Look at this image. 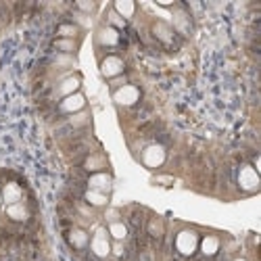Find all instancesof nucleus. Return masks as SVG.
<instances>
[{
  "label": "nucleus",
  "mask_w": 261,
  "mask_h": 261,
  "mask_svg": "<svg viewBox=\"0 0 261 261\" xmlns=\"http://www.w3.org/2000/svg\"><path fill=\"white\" fill-rule=\"evenodd\" d=\"M201 228L192 224H173L169 230V253L178 261H194L199 253Z\"/></svg>",
  "instance_id": "nucleus-1"
},
{
  "label": "nucleus",
  "mask_w": 261,
  "mask_h": 261,
  "mask_svg": "<svg viewBox=\"0 0 261 261\" xmlns=\"http://www.w3.org/2000/svg\"><path fill=\"white\" fill-rule=\"evenodd\" d=\"M0 192H3L5 205L19 203L34 194V190L23 173L17 169H9V167H0Z\"/></svg>",
  "instance_id": "nucleus-2"
},
{
  "label": "nucleus",
  "mask_w": 261,
  "mask_h": 261,
  "mask_svg": "<svg viewBox=\"0 0 261 261\" xmlns=\"http://www.w3.org/2000/svg\"><path fill=\"white\" fill-rule=\"evenodd\" d=\"M232 180H234V186L241 192V197H253V194L259 192V173H257V167L245 157L241 159L234 169H232Z\"/></svg>",
  "instance_id": "nucleus-3"
},
{
  "label": "nucleus",
  "mask_w": 261,
  "mask_h": 261,
  "mask_svg": "<svg viewBox=\"0 0 261 261\" xmlns=\"http://www.w3.org/2000/svg\"><path fill=\"white\" fill-rule=\"evenodd\" d=\"M59 228H61V236H63L65 245H67V249L71 251V255L75 259L82 257L90 243V230L82 228L77 224H71V222H59Z\"/></svg>",
  "instance_id": "nucleus-4"
},
{
  "label": "nucleus",
  "mask_w": 261,
  "mask_h": 261,
  "mask_svg": "<svg viewBox=\"0 0 261 261\" xmlns=\"http://www.w3.org/2000/svg\"><path fill=\"white\" fill-rule=\"evenodd\" d=\"M84 109H88V98H86V94L80 90L71 96H65L61 98L50 111L44 115L46 121H63V119H67L75 113H82Z\"/></svg>",
  "instance_id": "nucleus-5"
},
{
  "label": "nucleus",
  "mask_w": 261,
  "mask_h": 261,
  "mask_svg": "<svg viewBox=\"0 0 261 261\" xmlns=\"http://www.w3.org/2000/svg\"><path fill=\"white\" fill-rule=\"evenodd\" d=\"M123 46V34L107 23H100L94 32V50L96 57L107 55V53H119Z\"/></svg>",
  "instance_id": "nucleus-6"
},
{
  "label": "nucleus",
  "mask_w": 261,
  "mask_h": 261,
  "mask_svg": "<svg viewBox=\"0 0 261 261\" xmlns=\"http://www.w3.org/2000/svg\"><path fill=\"white\" fill-rule=\"evenodd\" d=\"M136 159L140 161L142 167L150 169V171H157L161 169L167 159H169V150H167V144H161V142H148L140 148V153L136 155Z\"/></svg>",
  "instance_id": "nucleus-7"
},
{
  "label": "nucleus",
  "mask_w": 261,
  "mask_h": 261,
  "mask_svg": "<svg viewBox=\"0 0 261 261\" xmlns=\"http://www.w3.org/2000/svg\"><path fill=\"white\" fill-rule=\"evenodd\" d=\"M98 69H100V75L107 82H111L115 77L125 75L127 63H125V59H123L121 53H107V55H100L98 57Z\"/></svg>",
  "instance_id": "nucleus-8"
},
{
  "label": "nucleus",
  "mask_w": 261,
  "mask_h": 261,
  "mask_svg": "<svg viewBox=\"0 0 261 261\" xmlns=\"http://www.w3.org/2000/svg\"><path fill=\"white\" fill-rule=\"evenodd\" d=\"M111 98L117 105L119 111H121V109H132V107H136L142 100V90H140V86L127 82V84L119 86V88L111 90Z\"/></svg>",
  "instance_id": "nucleus-9"
},
{
  "label": "nucleus",
  "mask_w": 261,
  "mask_h": 261,
  "mask_svg": "<svg viewBox=\"0 0 261 261\" xmlns=\"http://www.w3.org/2000/svg\"><path fill=\"white\" fill-rule=\"evenodd\" d=\"M73 173L82 178L84 188L98 190V192H107V194L113 192V171H96V173H88V176H84V173H77V171H73Z\"/></svg>",
  "instance_id": "nucleus-10"
},
{
  "label": "nucleus",
  "mask_w": 261,
  "mask_h": 261,
  "mask_svg": "<svg viewBox=\"0 0 261 261\" xmlns=\"http://www.w3.org/2000/svg\"><path fill=\"white\" fill-rule=\"evenodd\" d=\"M82 201H84L86 205H90L92 209L105 213V209H109V205H111V194L98 192V190H90V188H84V190H82Z\"/></svg>",
  "instance_id": "nucleus-11"
},
{
  "label": "nucleus",
  "mask_w": 261,
  "mask_h": 261,
  "mask_svg": "<svg viewBox=\"0 0 261 261\" xmlns=\"http://www.w3.org/2000/svg\"><path fill=\"white\" fill-rule=\"evenodd\" d=\"M80 44H82V38H55L53 40V48L59 53V55H75L80 50Z\"/></svg>",
  "instance_id": "nucleus-12"
},
{
  "label": "nucleus",
  "mask_w": 261,
  "mask_h": 261,
  "mask_svg": "<svg viewBox=\"0 0 261 261\" xmlns=\"http://www.w3.org/2000/svg\"><path fill=\"white\" fill-rule=\"evenodd\" d=\"M111 9H113L123 21H129V19H134L136 13L140 11V5L134 3V0H117V3L111 5Z\"/></svg>",
  "instance_id": "nucleus-13"
},
{
  "label": "nucleus",
  "mask_w": 261,
  "mask_h": 261,
  "mask_svg": "<svg viewBox=\"0 0 261 261\" xmlns=\"http://www.w3.org/2000/svg\"><path fill=\"white\" fill-rule=\"evenodd\" d=\"M84 32L82 28H77V23L73 21H63L57 25V38H82Z\"/></svg>",
  "instance_id": "nucleus-14"
},
{
  "label": "nucleus",
  "mask_w": 261,
  "mask_h": 261,
  "mask_svg": "<svg viewBox=\"0 0 261 261\" xmlns=\"http://www.w3.org/2000/svg\"><path fill=\"white\" fill-rule=\"evenodd\" d=\"M153 184L171 186V184H173V176H171V173H167V176H155V178H153Z\"/></svg>",
  "instance_id": "nucleus-15"
},
{
  "label": "nucleus",
  "mask_w": 261,
  "mask_h": 261,
  "mask_svg": "<svg viewBox=\"0 0 261 261\" xmlns=\"http://www.w3.org/2000/svg\"><path fill=\"white\" fill-rule=\"evenodd\" d=\"M75 9H77V11H84V13H94V11L98 9V5H96V3H90V5H88V3H77Z\"/></svg>",
  "instance_id": "nucleus-16"
},
{
  "label": "nucleus",
  "mask_w": 261,
  "mask_h": 261,
  "mask_svg": "<svg viewBox=\"0 0 261 261\" xmlns=\"http://www.w3.org/2000/svg\"><path fill=\"white\" fill-rule=\"evenodd\" d=\"M228 261H249V257L247 255H230Z\"/></svg>",
  "instance_id": "nucleus-17"
},
{
  "label": "nucleus",
  "mask_w": 261,
  "mask_h": 261,
  "mask_svg": "<svg viewBox=\"0 0 261 261\" xmlns=\"http://www.w3.org/2000/svg\"><path fill=\"white\" fill-rule=\"evenodd\" d=\"M3 207H5V203H3V192H0V211H3Z\"/></svg>",
  "instance_id": "nucleus-18"
}]
</instances>
